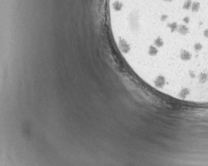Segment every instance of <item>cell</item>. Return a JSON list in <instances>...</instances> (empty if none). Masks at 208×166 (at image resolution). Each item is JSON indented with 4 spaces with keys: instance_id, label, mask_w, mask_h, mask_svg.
<instances>
[{
    "instance_id": "1",
    "label": "cell",
    "mask_w": 208,
    "mask_h": 166,
    "mask_svg": "<svg viewBox=\"0 0 208 166\" xmlns=\"http://www.w3.org/2000/svg\"><path fill=\"white\" fill-rule=\"evenodd\" d=\"M166 1H171V0H166Z\"/></svg>"
}]
</instances>
